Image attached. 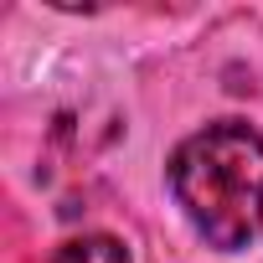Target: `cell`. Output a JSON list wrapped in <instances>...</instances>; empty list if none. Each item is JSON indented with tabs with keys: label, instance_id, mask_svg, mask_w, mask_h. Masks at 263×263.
Segmentation results:
<instances>
[{
	"label": "cell",
	"instance_id": "1",
	"mask_svg": "<svg viewBox=\"0 0 263 263\" xmlns=\"http://www.w3.org/2000/svg\"><path fill=\"white\" fill-rule=\"evenodd\" d=\"M171 196L217 253H237L263 232V135L248 119H212L186 135L165 165Z\"/></svg>",
	"mask_w": 263,
	"mask_h": 263
},
{
	"label": "cell",
	"instance_id": "2",
	"mask_svg": "<svg viewBox=\"0 0 263 263\" xmlns=\"http://www.w3.org/2000/svg\"><path fill=\"white\" fill-rule=\"evenodd\" d=\"M52 263H129V248L108 232H83V237H67Z\"/></svg>",
	"mask_w": 263,
	"mask_h": 263
}]
</instances>
